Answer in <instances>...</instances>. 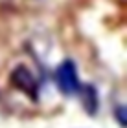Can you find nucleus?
<instances>
[{
    "instance_id": "f257e3e1",
    "label": "nucleus",
    "mask_w": 127,
    "mask_h": 128,
    "mask_svg": "<svg viewBox=\"0 0 127 128\" xmlns=\"http://www.w3.org/2000/svg\"><path fill=\"white\" fill-rule=\"evenodd\" d=\"M9 82L15 90L22 92L26 97H30L31 101H37L39 99V82L35 79V75L26 64H19L11 70L9 73Z\"/></svg>"
},
{
    "instance_id": "f03ea898",
    "label": "nucleus",
    "mask_w": 127,
    "mask_h": 128,
    "mask_svg": "<svg viewBox=\"0 0 127 128\" xmlns=\"http://www.w3.org/2000/svg\"><path fill=\"white\" fill-rule=\"evenodd\" d=\"M55 80H57L59 90L66 97L77 95L79 88H81V80H79V73H77L76 62L70 60V59L63 60L59 64V68H57V72H55Z\"/></svg>"
},
{
    "instance_id": "7ed1b4c3",
    "label": "nucleus",
    "mask_w": 127,
    "mask_h": 128,
    "mask_svg": "<svg viewBox=\"0 0 127 128\" xmlns=\"http://www.w3.org/2000/svg\"><path fill=\"white\" fill-rule=\"evenodd\" d=\"M79 99H81V106L85 110L87 115H96L98 108H100V95H98V90L94 84H81V88L77 92Z\"/></svg>"
},
{
    "instance_id": "20e7f679",
    "label": "nucleus",
    "mask_w": 127,
    "mask_h": 128,
    "mask_svg": "<svg viewBox=\"0 0 127 128\" xmlns=\"http://www.w3.org/2000/svg\"><path fill=\"white\" fill-rule=\"evenodd\" d=\"M114 117H116V121L120 123V126L125 128V123H127V117H125V106L123 104H120V106L114 108Z\"/></svg>"
}]
</instances>
